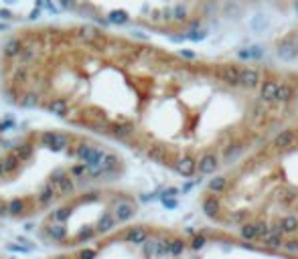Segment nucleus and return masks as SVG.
<instances>
[{"mask_svg":"<svg viewBox=\"0 0 298 259\" xmlns=\"http://www.w3.org/2000/svg\"><path fill=\"white\" fill-rule=\"evenodd\" d=\"M0 91L183 178L225 172L298 112V69L205 57L100 22H39L0 47Z\"/></svg>","mask_w":298,"mask_h":259,"instance_id":"obj_1","label":"nucleus"},{"mask_svg":"<svg viewBox=\"0 0 298 259\" xmlns=\"http://www.w3.org/2000/svg\"><path fill=\"white\" fill-rule=\"evenodd\" d=\"M126 172L118 146L83 130L33 128L0 148V219H39L89 186L114 184Z\"/></svg>","mask_w":298,"mask_h":259,"instance_id":"obj_2","label":"nucleus"},{"mask_svg":"<svg viewBox=\"0 0 298 259\" xmlns=\"http://www.w3.org/2000/svg\"><path fill=\"white\" fill-rule=\"evenodd\" d=\"M201 213L248 243L298 249V112L237 164L203 182Z\"/></svg>","mask_w":298,"mask_h":259,"instance_id":"obj_3","label":"nucleus"},{"mask_svg":"<svg viewBox=\"0 0 298 259\" xmlns=\"http://www.w3.org/2000/svg\"><path fill=\"white\" fill-rule=\"evenodd\" d=\"M136 213L138 201L132 192L114 184L89 186L41 215L37 237L57 253L73 255L130 223Z\"/></svg>","mask_w":298,"mask_h":259,"instance_id":"obj_4","label":"nucleus"}]
</instances>
